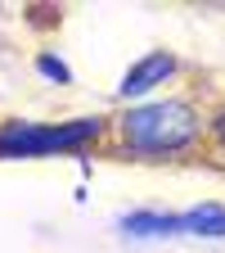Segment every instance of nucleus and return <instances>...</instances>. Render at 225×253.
<instances>
[{"mask_svg":"<svg viewBox=\"0 0 225 253\" xmlns=\"http://www.w3.org/2000/svg\"><path fill=\"white\" fill-rule=\"evenodd\" d=\"M36 73H41L45 82H59V86H68V82H72V68H68L59 54H50V50L36 54Z\"/></svg>","mask_w":225,"mask_h":253,"instance_id":"6","label":"nucleus"},{"mask_svg":"<svg viewBox=\"0 0 225 253\" xmlns=\"http://www.w3.org/2000/svg\"><path fill=\"white\" fill-rule=\"evenodd\" d=\"M176 73H180V59L171 50H149V54H140L131 68L122 73L117 95H122V100H144V95H153L158 86H167Z\"/></svg>","mask_w":225,"mask_h":253,"instance_id":"3","label":"nucleus"},{"mask_svg":"<svg viewBox=\"0 0 225 253\" xmlns=\"http://www.w3.org/2000/svg\"><path fill=\"white\" fill-rule=\"evenodd\" d=\"M207 136H212V140H216V149L225 154V104H221V109L207 118Z\"/></svg>","mask_w":225,"mask_h":253,"instance_id":"7","label":"nucleus"},{"mask_svg":"<svg viewBox=\"0 0 225 253\" xmlns=\"http://www.w3.org/2000/svg\"><path fill=\"white\" fill-rule=\"evenodd\" d=\"M108 131V118H72V122H0V158H45V154H81Z\"/></svg>","mask_w":225,"mask_h":253,"instance_id":"2","label":"nucleus"},{"mask_svg":"<svg viewBox=\"0 0 225 253\" xmlns=\"http://www.w3.org/2000/svg\"><path fill=\"white\" fill-rule=\"evenodd\" d=\"M117 231L131 240H171V235H180V217L162 212V208H131L117 217Z\"/></svg>","mask_w":225,"mask_h":253,"instance_id":"4","label":"nucleus"},{"mask_svg":"<svg viewBox=\"0 0 225 253\" xmlns=\"http://www.w3.org/2000/svg\"><path fill=\"white\" fill-rule=\"evenodd\" d=\"M117 149L131 158H176L203 145L207 136V118L194 100L185 95H162V100H140L126 113L108 118Z\"/></svg>","mask_w":225,"mask_h":253,"instance_id":"1","label":"nucleus"},{"mask_svg":"<svg viewBox=\"0 0 225 253\" xmlns=\"http://www.w3.org/2000/svg\"><path fill=\"white\" fill-rule=\"evenodd\" d=\"M180 217V235H194V240H225V204H194L176 212Z\"/></svg>","mask_w":225,"mask_h":253,"instance_id":"5","label":"nucleus"}]
</instances>
